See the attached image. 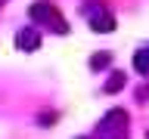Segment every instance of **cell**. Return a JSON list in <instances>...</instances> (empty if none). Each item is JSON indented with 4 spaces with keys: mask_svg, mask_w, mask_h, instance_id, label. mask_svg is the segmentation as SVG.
Listing matches in <instances>:
<instances>
[{
    "mask_svg": "<svg viewBox=\"0 0 149 139\" xmlns=\"http://www.w3.org/2000/svg\"><path fill=\"white\" fill-rule=\"evenodd\" d=\"M28 16H31V22H37V25L53 28L56 34H65V31H68V22L62 19V12H59L56 3H50V0H37V3H31Z\"/></svg>",
    "mask_w": 149,
    "mask_h": 139,
    "instance_id": "obj_1",
    "label": "cell"
},
{
    "mask_svg": "<svg viewBox=\"0 0 149 139\" xmlns=\"http://www.w3.org/2000/svg\"><path fill=\"white\" fill-rule=\"evenodd\" d=\"M121 130H127V111L124 108L106 111V118L100 120V133L102 136H112V133H121Z\"/></svg>",
    "mask_w": 149,
    "mask_h": 139,
    "instance_id": "obj_2",
    "label": "cell"
},
{
    "mask_svg": "<svg viewBox=\"0 0 149 139\" xmlns=\"http://www.w3.org/2000/svg\"><path fill=\"white\" fill-rule=\"evenodd\" d=\"M90 28L100 31V34H109V31H115V16L106 6H100L96 12H90Z\"/></svg>",
    "mask_w": 149,
    "mask_h": 139,
    "instance_id": "obj_3",
    "label": "cell"
},
{
    "mask_svg": "<svg viewBox=\"0 0 149 139\" xmlns=\"http://www.w3.org/2000/svg\"><path fill=\"white\" fill-rule=\"evenodd\" d=\"M37 46H40V34H37L34 28H22V31H16V50H22V53H34Z\"/></svg>",
    "mask_w": 149,
    "mask_h": 139,
    "instance_id": "obj_4",
    "label": "cell"
},
{
    "mask_svg": "<svg viewBox=\"0 0 149 139\" xmlns=\"http://www.w3.org/2000/svg\"><path fill=\"white\" fill-rule=\"evenodd\" d=\"M124 83H127V77H124V74H121V71H112V74H109V81L102 83V90H106V93H118Z\"/></svg>",
    "mask_w": 149,
    "mask_h": 139,
    "instance_id": "obj_5",
    "label": "cell"
},
{
    "mask_svg": "<svg viewBox=\"0 0 149 139\" xmlns=\"http://www.w3.org/2000/svg\"><path fill=\"white\" fill-rule=\"evenodd\" d=\"M134 68H137L140 74H149V46L137 50V56H134Z\"/></svg>",
    "mask_w": 149,
    "mask_h": 139,
    "instance_id": "obj_6",
    "label": "cell"
},
{
    "mask_svg": "<svg viewBox=\"0 0 149 139\" xmlns=\"http://www.w3.org/2000/svg\"><path fill=\"white\" fill-rule=\"evenodd\" d=\"M109 62H112V56H109V53H96V56L90 59V68H106Z\"/></svg>",
    "mask_w": 149,
    "mask_h": 139,
    "instance_id": "obj_7",
    "label": "cell"
},
{
    "mask_svg": "<svg viewBox=\"0 0 149 139\" xmlns=\"http://www.w3.org/2000/svg\"><path fill=\"white\" fill-rule=\"evenodd\" d=\"M40 127H53V120H56V111H44V114H40Z\"/></svg>",
    "mask_w": 149,
    "mask_h": 139,
    "instance_id": "obj_8",
    "label": "cell"
},
{
    "mask_svg": "<svg viewBox=\"0 0 149 139\" xmlns=\"http://www.w3.org/2000/svg\"><path fill=\"white\" fill-rule=\"evenodd\" d=\"M3 3H6V0H0V6H3Z\"/></svg>",
    "mask_w": 149,
    "mask_h": 139,
    "instance_id": "obj_9",
    "label": "cell"
},
{
    "mask_svg": "<svg viewBox=\"0 0 149 139\" xmlns=\"http://www.w3.org/2000/svg\"><path fill=\"white\" fill-rule=\"evenodd\" d=\"M146 139H149V130H146Z\"/></svg>",
    "mask_w": 149,
    "mask_h": 139,
    "instance_id": "obj_10",
    "label": "cell"
},
{
    "mask_svg": "<svg viewBox=\"0 0 149 139\" xmlns=\"http://www.w3.org/2000/svg\"><path fill=\"white\" fill-rule=\"evenodd\" d=\"M81 139H84V136H81Z\"/></svg>",
    "mask_w": 149,
    "mask_h": 139,
    "instance_id": "obj_11",
    "label": "cell"
}]
</instances>
